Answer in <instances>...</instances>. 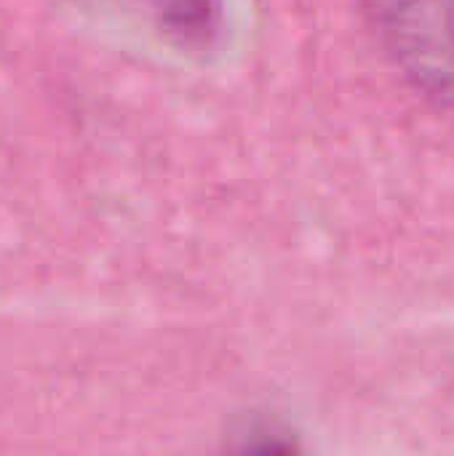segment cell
I'll return each mask as SVG.
<instances>
[{"label":"cell","instance_id":"obj_1","mask_svg":"<svg viewBox=\"0 0 454 456\" xmlns=\"http://www.w3.org/2000/svg\"><path fill=\"white\" fill-rule=\"evenodd\" d=\"M375 8L396 59L454 104V0H375Z\"/></svg>","mask_w":454,"mask_h":456}]
</instances>
